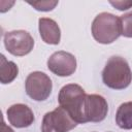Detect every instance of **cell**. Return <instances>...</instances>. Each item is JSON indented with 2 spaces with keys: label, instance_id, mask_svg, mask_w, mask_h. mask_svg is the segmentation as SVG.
Listing matches in <instances>:
<instances>
[{
  "label": "cell",
  "instance_id": "3957f363",
  "mask_svg": "<svg viewBox=\"0 0 132 132\" xmlns=\"http://www.w3.org/2000/svg\"><path fill=\"white\" fill-rule=\"evenodd\" d=\"M91 30L97 42L102 44L112 43L122 35L120 18L109 12H101L93 20Z\"/></svg>",
  "mask_w": 132,
  "mask_h": 132
},
{
  "label": "cell",
  "instance_id": "30bf717a",
  "mask_svg": "<svg viewBox=\"0 0 132 132\" xmlns=\"http://www.w3.org/2000/svg\"><path fill=\"white\" fill-rule=\"evenodd\" d=\"M38 29L41 39L47 44H59L61 40V30L57 22L50 18L38 20Z\"/></svg>",
  "mask_w": 132,
  "mask_h": 132
},
{
  "label": "cell",
  "instance_id": "4fadbf2b",
  "mask_svg": "<svg viewBox=\"0 0 132 132\" xmlns=\"http://www.w3.org/2000/svg\"><path fill=\"white\" fill-rule=\"evenodd\" d=\"M122 35L127 38H132V11L120 16Z\"/></svg>",
  "mask_w": 132,
  "mask_h": 132
},
{
  "label": "cell",
  "instance_id": "8992f818",
  "mask_svg": "<svg viewBox=\"0 0 132 132\" xmlns=\"http://www.w3.org/2000/svg\"><path fill=\"white\" fill-rule=\"evenodd\" d=\"M4 45L6 51L18 57L26 56L34 47V39L25 30H13L4 34Z\"/></svg>",
  "mask_w": 132,
  "mask_h": 132
},
{
  "label": "cell",
  "instance_id": "ba28073f",
  "mask_svg": "<svg viewBox=\"0 0 132 132\" xmlns=\"http://www.w3.org/2000/svg\"><path fill=\"white\" fill-rule=\"evenodd\" d=\"M108 112V104L105 98L98 94L87 95L84 107L85 122L99 123L102 122Z\"/></svg>",
  "mask_w": 132,
  "mask_h": 132
},
{
  "label": "cell",
  "instance_id": "7a4b0ae2",
  "mask_svg": "<svg viewBox=\"0 0 132 132\" xmlns=\"http://www.w3.org/2000/svg\"><path fill=\"white\" fill-rule=\"evenodd\" d=\"M87 94L85 90L76 84H68L61 88L58 101L59 105L68 111L77 124H85L84 107Z\"/></svg>",
  "mask_w": 132,
  "mask_h": 132
},
{
  "label": "cell",
  "instance_id": "52a82bcc",
  "mask_svg": "<svg viewBox=\"0 0 132 132\" xmlns=\"http://www.w3.org/2000/svg\"><path fill=\"white\" fill-rule=\"evenodd\" d=\"M47 68L58 76H69L76 70V59L68 52L59 51L48 58Z\"/></svg>",
  "mask_w": 132,
  "mask_h": 132
},
{
  "label": "cell",
  "instance_id": "9c48e42d",
  "mask_svg": "<svg viewBox=\"0 0 132 132\" xmlns=\"http://www.w3.org/2000/svg\"><path fill=\"white\" fill-rule=\"evenodd\" d=\"M9 124L15 128H27L35 120L32 109L23 103H16L9 106L6 110Z\"/></svg>",
  "mask_w": 132,
  "mask_h": 132
},
{
  "label": "cell",
  "instance_id": "5b68a950",
  "mask_svg": "<svg viewBox=\"0 0 132 132\" xmlns=\"http://www.w3.org/2000/svg\"><path fill=\"white\" fill-rule=\"evenodd\" d=\"M25 90L31 99L35 101H44L52 93V79L44 72L33 71L25 80Z\"/></svg>",
  "mask_w": 132,
  "mask_h": 132
},
{
  "label": "cell",
  "instance_id": "6da1fadb",
  "mask_svg": "<svg viewBox=\"0 0 132 132\" xmlns=\"http://www.w3.org/2000/svg\"><path fill=\"white\" fill-rule=\"evenodd\" d=\"M102 81L112 90L128 88L132 81V71L128 62L120 56L110 57L102 70Z\"/></svg>",
  "mask_w": 132,
  "mask_h": 132
},
{
  "label": "cell",
  "instance_id": "2e32d148",
  "mask_svg": "<svg viewBox=\"0 0 132 132\" xmlns=\"http://www.w3.org/2000/svg\"><path fill=\"white\" fill-rule=\"evenodd\" d=\"M1 131H2V132H14L9 126H7V125L5 124L4 121L2 122V130H1Z\"/></svg>",
  "mask_w": 132,
  "mask_h": 132
},
{
  "label": "cell",
  "instance_id": "277c9868",
  "mask_svg": "<svg viewBox=\"0 0 132 132\" xmlns=\"http://www.w3.org/2000/svg\"><path fill=\"white\" fill-rule=\"evenodd\" d=\"M76 126L77 123L68 111L59 105L53 111L44 114L41 123V132H68Z\"/></svg>",
  "mask_w": 132,
  "mask_h": 132
},
{
  "label": "cell",
  "instance_id": "9a60e30c",
  "mask_svg": "<svg viewBox=\"0 0 132 132\" xmlns=\"http://www.w3.org/2000/svg\"><path fill=\"white\" fill-rule=\"evenodd\" d=\"M109 3L119 10H127L132 7V1H109Z\"/></svg>",
  "mask_w": 132,
  "mask_h": 132
},
{
  "label": "cell",
  "instance_id": "7c38bea8",
  "mask_svg": "<svg viewBox=\"0 0 132 132\" xmlns=\"http://www.w3.org/2000/svg\"><path fill=\"white\" fill-rule=\"evenodd\" d=\"M19 74V68L12 61H8L4 55H1L0 64V81L3 85L10 84Z\"/></svg>",
  "mask_w": 132,
  "mask_h": 132
},
{
  "label": "cell",
  "instance_id": "8fae6325",
  "mask_svg": "<svg viewBox=\"0 0 132 132\" xmlns=\"http://www.w3.org/2000/svg\"><path fill=\"white\" fill-rule=\"evenodd\" d=\"M117 125L124 130H132V101L122 103L116 113Z\"/></svg>",
  "mask_w": 132,
  "mask_h": 132
},
{
  "label": "cell",
  "instance_id": "5bb4252c",
  "mask_svg": "<svg viewBox=\"0 0 132 132\" xmlns=\"http://www.w3.org/2000/svg\"><path fill=\"white\" fill-rule=\"evenodd\" d=\"M28 3L38 11H50L58 5V1H34Z\"/></svg>",
  "mask_w": 132,
  "mask_h": 132
}]
</instances>
